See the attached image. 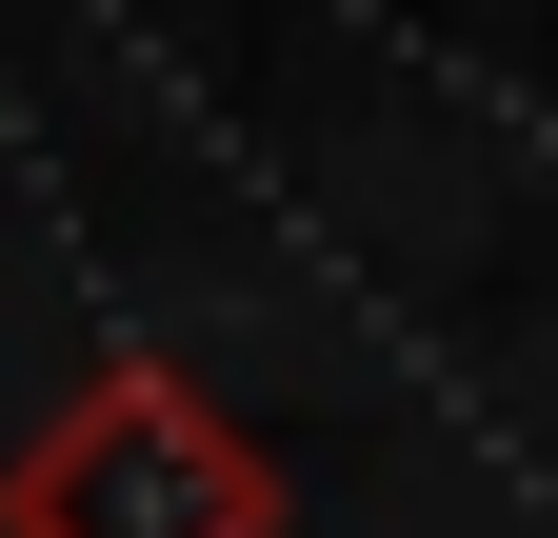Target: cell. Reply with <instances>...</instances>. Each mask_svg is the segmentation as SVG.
<instances>
[{
  "label": "cell",
  "instance_id": "6da1fadb",
  "mask_svg": "<svg viewBox=\"0 0 558 538\" xmlns=\"http://www.w3.org/2000/svg\"><path fill=\"white\" fill-rule=\"evenodd\" d=\"M279 518H300L279 458L180 359H100L21 458H0V538H279Z\"/></svg>",
  "mask_w": 558,
  "mask_h": 538
}]
</instances>
